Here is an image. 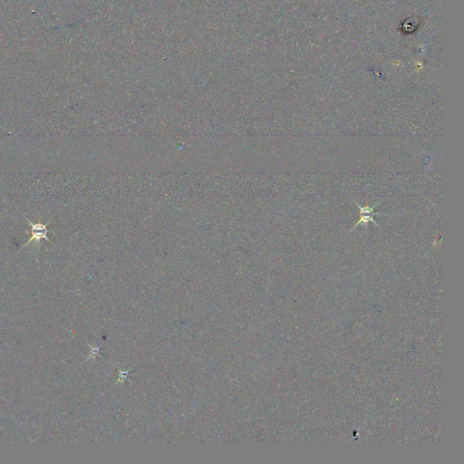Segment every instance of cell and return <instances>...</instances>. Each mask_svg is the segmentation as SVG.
Wrapping results in <instances>:
<instances>
[{"label": "cell", "instance_id": "obj_1", "mask_svg": "<svg viewBox=\"0 0 464 464\" xmlns=\"http://www.w3.org/2000/svg\"><path fill=\"white\" fill-rule=\"evenodd\" d=\"M26 222L28 225H30L31 227V238L30 239L27 240V242L26 243V245H28L29 243L32 242V241H36V242L39 244L41 239H45L47 240L48 242H49L50 240L48 238V232H49V230H48V225L50 223V221L44 224L42 222H37V223H33V222L29 221V220H26ZM24 246V247H25Z\"/></svg>", "mask_w": 464, "mask_h": 464}, {"label": "cell", "instance_id": "obj_2", "mask_svg": "<svg viewBox=\"0 0 464 464\" xmlns=\"http://www.w3.org/2000/svg\"><path fill=\"white\" fill-rule=\"evenodd\" d=\"M379 204L380 203L376 204L374 207H372V208H370V207H368V206L362 207V206H360V205H358V204H357L358 208H359V209H360V220H359V222L356 223V225L354 226V229H355L356 227H357V226L360 225V224H362V225L366 226L370 222H373V223H374V224H376V225H377L379 228H381L380 226L378 225L377 222H374V219H373V217H374V216H376V215L378 216V215L384 214V213H374V212H373V210H374V208H376ZM354 229H353V230H354Z\"/></svg>", "mask_w": 464, "mask_h": 464}]
</instances>
